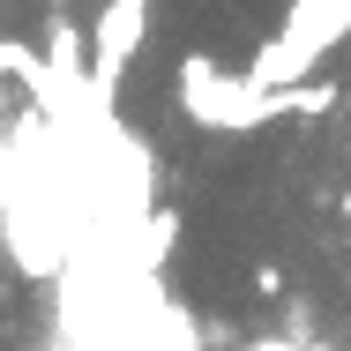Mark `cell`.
I'll return each mask as SVG.
<instances>
[{"mask_svg":"<svg viewBox=\"0 0 351 351\" xmlns=\"http://www.w3.org/2000/svg\"><path fill=\"white\" fill-rule=\"evenodd\" d=\"M112 120L195 351H351V0H135Z\"/></svg>","mask_w":351,"mask_h":351,"instance_id":"1","label":"cell"}]
</instances>
